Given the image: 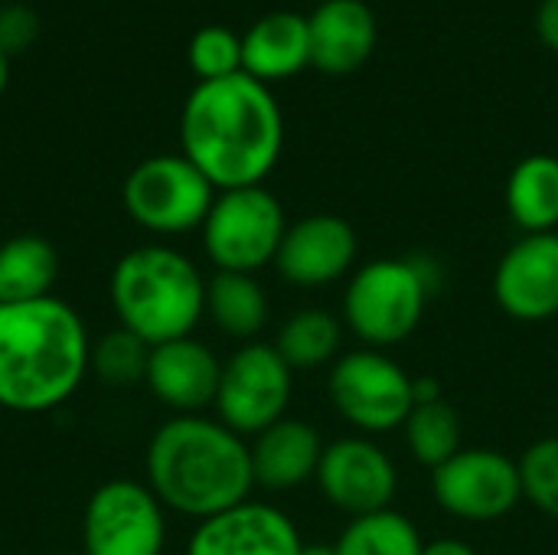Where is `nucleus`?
<instances>
[{"label": "nucleus", "instance_id": "f257e3e1", "mask_svg": "<svg viewBox=\"0 0 558 555\" xmlns=\"http://www.w3.org/2000/svg\"><path fill=\"white\" fill-rule=\"evenodd\" d=\"M180 144L216 190L262 186L281 157L284 118L265 82L235 72L190 92Z\"/></svg>", "mask_w": 558, "mask_h": 555}, {"label": "nucleus", "instance_id": "f03ea898", "mask_svg": "<svg viewBox=\"0 0 558 555\" xmlns=\"http://www.w3.org/2000/svg\"><path fill=\"white\" fill-rule=\"evenodd\" d=\"M92 337L62 298L0 304V409L43 415L65 406L88 376Z\"/></svg>", "mask_w": 558, "mask_h": 555}, {"label": "nucleus", "instance_id": "7ed1b4c3", "mask_svg": "<svg viewBox=\"0 0 558 555\" xmlns=\"http://www.w3.org/2000/svg\"><path fill=\"white\" fill-rule=\"evenodd\" d=\"M144 478L163 510L196 523L245 504L255 487L248 442L216 415L163 422L147 442Z\"/></svg>", "mask_w": 558, "mask_h": 555}, {"label": "nucleus", "instance_id": "20e7f679", "mask_svg": "<svg viewBox=\"0 0 558 555\" xmlns=\"http://www.w3.org/2000/svg\"><path fill=\"white\" fill-rule=\"evenodd\" d=\"M111 311L118 327L160 347L193 337L206 317V275L199 265L170 245H141L111 268Z\"/></svg>", "mask_w": 558, "mask_h": 555}, {"label": "nucleus", "instance_id": "39448f33", "mask_svg": "<svg viewBox=\"0 0 558 555\" xmlns=\"http://www.w3.org/2000/svg\"><path fill=\"white\" fill-rule=\"evenodd\" d=\"M438 288L441 265L428 255L373 258L347 278L340 321L363 347L389 353L418 330Z\"/></svg>", "mask_w": 558, "mask_h": 555}, {"label": "nucleus", "instance_id": "423d86ee", "mask_svg": "<svg viewBox=\"0 0 558 555\" xmlns=\"http://www.w3.org/2000/svg\"><path fill=\"white\" fill-rule=\"evenodd\" d=\"M327 396L353 435L379 438L402 432L415 409V376L386 350L356 347L327 370Z\"/></svg>", "mask_w": 558, "mask_h": 555}, {"label": "nucleus", "instance_id": "0eeeda50", "mask_svg": "<svg viewBox=\"0 0 558 555\" xmlns=\"http://www.w3.org/2000/svg\"><path fill=\"white\" fill-rule=\"evenodd\" d=\"M284 232V206L268 186L219 190L206 222L199 226L209 265L235 275H258L275 265Z\"/></svg>", "mask_w": 558, "mask_h": 555}, {"label": "nucleus", "instance_id": "6e6552de", "mask_svg": "<svg viewBox=\"0 0 558 555\" xmlns=\"http://www.w3.org/2000/svg\"><path fill=\"white\" fill-rule=\"evenodd\" d=\"M216 186L183 154H157L141 160L121 190L128 216L154 236H183L206 222Z\"/></svg>", "mask_w": 558, "mask_h": 555}, {"label": "nucleus", "instance_id": "1a4fd4ad", "mask_svg": "<svg viewBox=\"0 0 558 555\" xmlns=\"http://www.w3.org/2000/svg\"><path fill=\"white\" fill-rule=\"evenodd\" d=\"M294 393V370L281 360L275 343H239L222 360L216 419L242 438H255L288 415Z\"/></svg>", "mask_w": 558, "mask_h": 555}, {"label": "nucleus", "instance_id": "9d476101", "mask_svg": "<svg viewBox=\"0 0 558 555\" xmlns=\"http://www.w3.org/2000/svg\"><path fill=\"white\" fill-rule=\"evenodd\" d=\"M435 504L464 523H497L523 504L520 464L497 448H461L432 471Z\"/></svg>", "mask_w": 558, "mask_h": 555}, {"label": "nucleus", "instance_id": "9b49d317", "mask_svg": "<svg viewBox=\"0 0 558 555\" xmlns=\"http://www.w3.org/2000/svg\"><path fill=\"white\" fill-rule=\"evenodd\" d=\"M167 517L163 504L141 481H105L85 504L82 553L85 555H163Z\"/></svg>", "mask_w": 558, "mask_h": 555}, {"label": "nucleus", "instance_id": "f8f14e48", "mask_svg": "<svg viewBox=\"0 0 558 555\" xmlns=\"http://www.w3.org/2000/svg\"><path fill=\"white\" fill-rule=\"evenodd\" d=\"M314 484L333 510L356 520L392 510L399 494V468L376 438L343 435L324 445Z\"/></svg>", "mask_w": 558, "mask_h": 555}, {"label": "nucleus", "instance_id": "ddd939ff", "mask_svg": "<svg viewBox=\"0 0 558 555\" xmlns=\"http://www.w3.org/2000/svg\"><path fill=\"white\" fill-rule=\"evenodd\" d=\"M356 229L337 213H311L288 222L275 268L294 288H327L356 272Z\"/></svg>", "mask_w": 558, "mask_h": 555}, {"label": "nucleus", "instance_id": "4468645a", "mask_svg": "<svg viewBox=\"0 0 558 555\" xmlns=\"http://www.w3.org/2000/svg\"><path fill=\"white\" fill-rule=\"evenodd\" d=\"M494 301L520 324L558 317V232L517 239L494 268Z\"/></svg>", "mask_w": 558, "mask_h": 555}, {"label": "nucleus", "instance_id": "2eb2a0df", "mask_svg": "<svg viewBox=\"0 0 558 555\" xmlns=\"http://www.w3.org/2000/svg\"><path fill=\"white\" fill-rule=\"evenodd\" d=\"M294 520L262 500L235 504L193 527L186 555H304Z\"/></svg>", "mask_w": 558, "mask_h": 555}, {"label": "nucleus", "instance_id": "dca6fc26", "mask_svg": "<svg viewBox=\"0 0 558 555\" xmlns=\"http://www.w3.org/2000/svg\"><path fill=\"white\" fill-rule=\"evenodd\" d=\"M222 360L196 337L150 347L144 386L173 415H206L219 393Z\"/></svg>", "mask_w": 558, "mask_h": 555}, {"label": "nucleus", "instance_id": "f3484780", "mask_svg": "<svg viewBox=\"0 0 558 555\" xmlns=\"http://www.w3.org/2000/svg\"><path fill=\"white\" fill-rule=\"evenodd\" d=\"M311 65L324 75H350L369 62L379 23L366 0H324L307 16Z\"/></svg>", "mask_w": 558, "mask_h": 555}, {"label": "nucleus", "instance_id": "a211bd4d", "mask_svg": "<svg viewBox=\"0 0 558 555\" xmlns=\"http://www.w3.org/2000/svg\"><path fill=\"white\" fill-rule=\"evenodd\" d=\"M248 451H252L255 487L284 494L317 478L324 458V438L311 422L284 415L281 422L258 432L248 442Z\"/></svg>", "mask_w": 558, "mask_h": 555}, {"label": "nucleus", "instance_id": "6ab92c4d", "mask_svg": "<svg viewBox=\"0 0 558 555\" xmlns=\"http://www.w3.org/2000/svg\"><path fill=\"white\" fill-rule=\"evenodd\" d=\"M311 65L307 16L294 10H275L252 23L242 36V72L258 82H281Z\"/></svg>", "mask_w": 558, "mask_h": 555}, {"label": "nucleus", "instance_id": "aec40b11", "mask_svg": "<svg viewBox=\"0 0 558 555\" xmlns=\"http://www.w3.org/2000/svg\"><path fill=\"white\" fill-rule=\"evenodd\" d=\"M504 203L523 236L558 232V157L530 154L523 157L504 186Z\"/></svg>", "mask_w": 558, "mask_h": 555}, {"label": "nucleus", "instance_id": "412c9836", "mask_svg": "<svg viewBox=\"0 0 558 555\" xmlns=\"http://www.w3.org/2000/svg\"><path fill=\"white\" fill-rule=\"evenodd\" d=\"M268 314L271 304L255 275L216 272L206 281V317L222 337L252 343L268 327Z\"/></svg>", "mask_w": 558, "mask_h": 555}, {"label": "nucleus", "instance_id": "4be33fe9", "mask_svg": "<svg viewBox=\"0 0 558 555\" xmlns=\"http://www.w3.org/2000/svg\"><path fill=\"white\" fill-rule=\"evenodd\" d=\"M343 321L327 307H301L278 327L275 350L294 373L333 366L343 353Z\"/></svg>", "mask_w": 558, "mask_h": 555}, {"label": "nucleus", "instance_id": "5701e85b", "mask_svg": "<svg viewBox=\"0 0 558 555\" xmlns=\"http://www.w3.org/2000/svg\"><path fill=\"white\" fill-rule=\"evenodd\" d=\"M56 278L59 255L43 236L23 232L0 245V304L49 298Z\"/></svg>", "mask_w": 558, "mask_h": 555}, {"label": "nucleus", "instance_id": "b1692460", "mask_svg": "<svg viewBox=\"0 0 558 555\" xmlns=\"http://www.w3.org/2000/svg\"><path fill=\"white\" fill-rule=\"evenodd\" d=\"M402 435H405L409 455L428 471H435L438 464H445L451 455H458L464 448L461 445V435H464L461 415L445 396L415 402V409L409 412V419L402 425Z\"/></svg>", "mask_w": 558, "mask_h": 555}, {"label": "nucleus", "instance_id": "393cba45", "mask_svg": "<svg viewBox=\"0 0 558 555\" xmlns=\"http://www.w3.org/2000/svg\"><path fill=\"white\" fill-rule=\"evenodd\" d=\"M422 550L418 527L396 507L350 520L333 543V555H422Z\"/></svg>", "mask_w": 558, "mask_h": 555}, {"label": "nucleus", "instance_id": "a878e982", "mask_svg": "<svg viewBox=\"0 0 558 555\" xmlns=\"http://www.w3.org/2000/svg\"><path fill=\"white\" fill-rule=\"evenodd\" d=\"M147 360H150V347L141 337L128 334L124 327H114L101 340H92L88 373H95V379H101L111 389H128L144 383Z\"/></svg>", "mask_w": 558, "mask_h": 555}, {"label": "nucleus", "instance_id": "bb28decb", "mask_svg": "<svg viewBox=\"0 0 558 555\" xmlns=\"http://www.w3.org/2000/svg\"><path fill=\"white\" fill-rule=\"evenodd\" d=\"M517 464H520L523 500L533 504L539 514L558 520V435L533 442Z\"/></svg>", "mask_w": 558, "mask_h": 555}, {"label": "nucleus", "instance_id": "cd10ccee", "mask_svg": "<svg viewBox=\"0 0 558 555\" xmlns=\"http://www.w3.org/2000/svg\"><path fill=\"white\" fill-rule=\"evenodd\" d=\"M190 69L199 82H216L242 72V36L226 26H203L190 39Z\"/></svg>", "mask_w": 558, "mask_h": 555}, {"label": "nucleus", "instance_id": "c85d7f7f", "mask_svg": "<svg viewBox=\"0 0 558 555\" xmlns=\"http://www.w3.org/2000/svg\"><path fill=\"white\" fill-rule=\"evenodd\" d=\"M36 29H39L36 13L29 7H20V3L0 7V49L7 56L23 52L36 39Z\"/></svg>", "mask_w": 558, "mask_h": 555}, {"label": "nucleus", "instance_id": "c756f323", "mask_svg": "<svg viewBox=\"0 0 558 555\" xmlns=\"http://www.w3.org/2000/svg\"><path fill=\"white\" fill-rule=\"evenodd\" d=\"M536 33L539 39L558 52V0H543L536 10Z\"/></svg>", "mask_w": 558, "mask_h": 555}, {"label": "nucleus", "instance_id": "7c9ffc66", "mask_svg": "<svg viewBox=\"0 0 558 555\" xmlns=\"http://www.w3.org/2000/svg\"><path fill=\"white\" fill-rule=\"evenodd\" d=\"M422 555H477V550H474L468 540H458V536H441V540H432V543H425Z\"/></svg>", "mask_w": 558, "mask_h": 555}, {"label": "nucleus", "instance_id": "2f4dec72", "mask_svg": "<svg viewBox=\"0 0 558 555\" xmlns=\"http://www.w3.org/2000/svg\"><path fill=\"white\" fill-rule=\"evenodd\" d=\"M7 79H10V69H7V52L0 49V95H3V88H7Z\"/></svg>", "mask_w": 558, "mask_h": 555}, {"label": "nucleus", "instance_id": "473e14b6", "mask_svg": "<svg viewBox=\"0 0 558 555\" xmlns=\"http://www.w3.org/2000/svg\"><path fill=\"white\" fill-rule=\"evenodd\" d=\"M65 555H85V553H65Z\"/></svg>", "mask_w": 558, "mask_h": 555}]
</instances>
